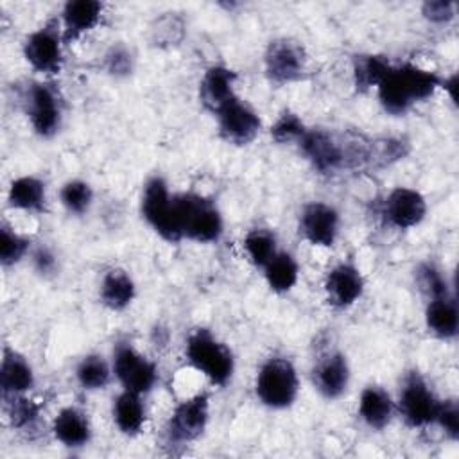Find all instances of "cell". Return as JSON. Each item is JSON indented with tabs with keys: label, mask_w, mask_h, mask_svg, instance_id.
I'll use <instances>...</instances> for the list:
<instances>
[{
	"label": "cell",
	"mask_w": 459,
	"mask_h": 459,
	"mask_svg": "<svg viewBox=\"0 0 459 459\" xmlns=\"http://www.w3.org/2000/svg\"><path fill=\"white\" fill-rule=\"evenodd\" d=\"M18 97L32 133L41 140H52L65 122V99L59 88L50 79H30Z\"/></svg>",
	"instance_id": "6"
},
{
	"label": "cell",
	"mask_w": 459,
	"mask_h": 459,
	"mask_svg": "<svg viewBox=\"0 0 459 459\" xmlns=\"http://www.w3.org/2000/svg\"><path fill=\"white\" fill-rule=\"evenodd\" d=\"M74 378L77 385L86 393L104 391L115 380L111 357L108 359L104 353L90 351L82 355L74 369Z\"/></svg>",
	"instance_id": "28"
},
{
	"label": "cell",
	"mask_w": 459,
	"mask_h": 459,
	"mask_svg": "<svg viewBox=\"0 0 459 459\" xmlns=\"http://www.w3.org/2000/svg\"><path fill=\"white\" fill-rule=\"evenodd\" d=\"M357 416L369 430H385L396 418L394 396L380 384L364 385L357 400Z\"/></svg>",
	"instance_id": "22"
},
{
	"label": "cell",
	"mask_w": 459,
	"mask_h": 459,
	"mask_svg": "<svg viewBox=\"0 0 459 459\" xmlns=\"http://www.w3.org/2000/svg\"><path fill=\"white\" fill-rule=\"evenodd\" d=\"M111 420L118 434L126 437L140 436L147 423L145 396L120 389L111 402Z\"/></svg>",
	"instance_id": "26"
},
{
	"label": "cell",
	"mask_w": 459,
	"mask_h": 459,
	"mask_svg": "<svg viewBox=\"0 0 459 459\" xmlns=\"http://www.w3.org/2000/svg\"><path fill=\"white\" fill-rule=\"evenodd\" d=\"M237 84L238 74L231 66L224 63H213L204 68L199 79L197 99L208 113L215 115L222 106L238 95Z\"/></svg>",
	"instance_id": "18"
},
{
	"label": "cell",
	"mask_w": 459,
	"mask_h": 459,
	"mask_svg": "<svg viewBox=\"0 0 459 459\" xmlns=\"http://www.w3.org/2000/svg\"><path fill=\"white\" fill-rule=\"evenodd\" d=\"M48 203L47 181L36 174H22L11 179L5 192V204L25 213H45Z\"/></svg>",
	"instance_id": "24"
},
{
	"label": "cell",
	"mask_w": 459,
	"mask_h": 459,
	"mask_svg": "<svg viewBox=\"0 0 459 459\" xmlns=\"http://www.w3.org/2000/svg\"><path fill=\"white\" fill-rule=\"evenodd\" d=\"M427 212V197L420 190L405 185L393 186L389 192H385L378 208L382 222L398 231H407L420 226L425 221Z\"/></svg>",
	"instance_id": "16"
},
{
	"label": "cell",
	"mask_w": 459,
	"mask_h": 459,
	"mask_svg": "<svg viewBox=\"0 0 459 459\" xmlns=\"http://www.w3.org/2000/svg\"><path fill=\"white\" fill-rule=\"evenodd\" d=\"M416 285H418L423 299L455 290L454 283L448 280L446 273L432 260H425L416 267Z\"/></svg>",
	"instance_id": "36"
},
{
	"label": "cell",
	"mask_w": 459,
	"mask_h": 459,
	"mask_svg": "<svg viewBox=\"0 0 459 459\" xmlns=\"http://www.w3.org/2000/svg\"><path fill=\"white\" fill-rule=\"evenodd\" d=\"M409 152V142L403 138L384 136L366 142V163L385 167L400 161Z\"/></svg>",
	"instance_id": "34"
},
{
	"label": "cell",
	"mask_w": 459,
	"mask_h": 459,
	"mask_svg": "<svg viewBox=\"0 0 459 459\" xmlns=\"http://www.w3.org/2000/svg\"><path fill=\"white\" fill-rule=\"evenodd\" d=\"M27 260L34 274L41 280H54L61 273V258L57 251L47 242H36Z\"/></svg>",
	"instance_id": "38"
},
{
	"label": "cell",
	"mask_w": 459,
	"mask_h": 459,
	"mask_svg": "<svg viewBox=\"0 0 459 459\" xmlns=\"http://www.w3.org/2000/svg\"><path fill=\"white\" fill-rule=\"evenodd\" d=\"M280 249L276 231L265 226L251 228L242 238L244 256L255 269H262Z\"/></svg>",
	"instance_id": "31"
},
{
	"label": "cell",
	"mask_w": 459,
	"mask_h": 459,
	"mask_svg": "<svg viewBox=\"0 0 459 459\" xmlns=\"http://www.w3.org/2000/svg\"><path fill=\"white\" fill-rule=\"evenodd\" d=\"M393 61L385 54L359 52L351 56V84L357 93L375 91L391 70Z\"/></svg>",
	"instance_id": "27"
},
{
	"label": "cell",
	"mask_w": 459,
	"mask_h": 459,
	"mask_svg": "<svg viewBox=\"0 0 459 459\" xmlns=\"http://www.w3.org/2000/svg\"><path fill=\"white\" fill-rule=\"evenodd\" d=\"M298 235L312 247H333L341 235L339 210L323 199L307 201L298 213Z\"/></svg>",
	"instance_id": "14"
},
{
	"label": "cell",
	"mask_w": 459,
	"mask_h": 459,
	"mask_svg": "<svg viewBox=\"0 0 459 459\" xmlns=\"http://www.w3.org/2000/svg\"><path fill=\"white\" fill-rule=\"evenodd\" d=\"M2 412L7 425L18 432H30L41 421V405L29 394L2 396Z\"/></svg>",
	"instance_id": "30"
},
{
	"label": "cell",
	"mask_w": 459,
	"mask_h": 459,
	"mask_svg": "<svg viewBox=\"0 0 459 459\" xmlns=\"http://www.w3.org/2000/svg\"><path fill=\"white\" fill-rule=\"evenodd\" d=\"M174 13H165V16L156 18L154 25L151 27L152 41L156 45H174L183 38V22L178 16H172Z\"/></svg>",
	"instance_id": "40"
},
{
	"label": "cell",
	"mask_w": 459,
	"mask_h": 459,
	"mask_svg": "<svg viewBox=\"0 0 459 459\" xmlns=\"http://www.w3.org/2000/svg\"><path fill=\"white\" fill-rule=\"evenodd\" d=\"M394 402L396 416L403 425L412 430H420L432 427L441 398L429 378L418 368H411L400 380Z\"/></svg>",
	"instance_id": "8"
},
{
	"label": "cell",
	"mask_w": 459,
	"mask_h": 459,
	"mask_svg": "<svg viewBox=\"0 0 459 459\" xmlns=\"http://www.w3.org/2000/svg\"><path fill=\"white\" fill-rule=\"evenodd\" d=\"M185 360L213 387H226L235 375L231 348L210 328L197 326L188 332L183 346Z\"/></svg>",
	"instance_id": "2"
},
{
	"label": "cell",
	"mask_w": 459,
	"mask_h": 459,
	"mask_svg": "<svg viewBox=\"0 0 459 459\" xmlns=\"http://www.w3.org/2000/svg\"><path fill=\"white\" fill-rule=\"evenodd\" d=\"M346 145L326 129L308 127L296 143L299 154L321 176H332L350 167L353 161L366 163V142Z\"/></svg>",
	"instance_id": "5"
},
{
	"label": "cell",
	"mask_w": 459,
	"mask_h": 459,
	"mask_svg": "<svg viewBox=\"0 0 459 459\" xmlns=\"http://www.w3.org/2000/svg\"><path fill=\"white\" fill-rule=\"evenodd\" d=\"M34 238L27 233L18 231L7 221L0 224V265L4 269L14 267L25 258H29L30 249L34 246Z\"/></svg>",
	"instance_id": "32"
},
{
	"label": "cell",
	"mask_w": 459,
	"mask_h": 459,
	"mask_svg": "<svg viewBox=\"0 0 459 459\" xmlns=\"http://www.w3.org/2000/svg\"><path fill=\"white\" fill-rule=\"evenodd\" d=\"M260 271L269 290L280 296L290 292L298 285L301 274L299 262L289 249H280Z\"/></svg>",
	"instance_id": "29"
},
{
	"label": "cell",
	"mask_w": 459,
	"mask_h": 459,
	"mask_svg": "<svg viewBox=\"0 0 459 459\" xmlns=\"http://www.w3.org/2000/svg\"><path fill=\"white\" fill-rule=\"evenodd\" d=\"M310 57L303 41L292 36H278L267 41L262 54L265 79L273 86H289L305 81Z\"/></svg>",
	"instance_id": "10"
},
{
	"label": "cell",
	"mask_w": 459,
	"mask_h": 459,
	"mask_svg": "<svg viewBox=\"0 0 459 459\" xmlns=\"http://www.w3.org/2000/svg\"><path fill=\"white\" fill-rule=\"evenodd\" d=\"M36 387V371L27 355L5 344L0 360V391L2 396L29 394Z\"/></svg>",
	"instance_id": "23"
},
{
	"label": "cell",
	"mask_w": 459,
	"mask_h": 459,
	"mask_svg": "<svg viewBox=\"0 0 459 459\" xmlns=\"http://www.w3.org/2000/svg\"><path fill=\"white\" fill-rule=\"evenodd\" d=\"M301 380L290 357L273 353L262 360L253 380L256 402L269 411L290 409L299 394Z\"/></svg>",
	"instance_id": "4"
},
{
	"label": "cell",
	"mask_w": 459,
	"mask_h": 459,
	"mask_svg": "<svg viewBox=\"0 0 459 459\" xmlns=\"http://www.w3.org/2000/svg\"><path fill=\"white\" fill-rule=\"evenodd\" d=\"M443 75L412 61L393 63L384 81L377 86L375 95L391 117H405L418 104L430 100L441 90Z\"/></svg>",
	"instance_id": "1"
},
{
	"label": "cell",
	"mask_w": 459,
	"mask_h": 459,
	"mask_svg": "<svg viewBox=\"0 0 459 459\" xmlns=\"http://www.w3.org/2000/svg\"><path fill=\"white\" fill-rule=\"evenodd\" d=\"M65 48L66 45L59 18L50 16L25 34L22 41V57L34 74L43 79H52L63 72Z\"/></svg>",
	"instance_id": "7"
},
{
	"label": "cell",
	"mask_w": 459,
	"mask_h": 459,
	"mask_svg": "<svg viewBox=\"0 0 459 459\" xmlns=\"http://www.w3.org/2000/svg\"><path fill=\"white\" fill-rule=\"evenodd\" d=\"M308 129V126L303 122V118L289 109L283 108L278 117L274 118V122L269 127V136L273 142L280 143V145H294L299 142V138L305 134V131Z\"/></svg>",
	"instance_id": "35"
},
{
	"label": "cell",
	"mask_w": 459,
	"mask_h": 459,
	"mask_svg": "<svg viewBox=\"0 0 459 459\" xmlns=\"http://www.w3.org/2000/svg\"><path fill=\"white\" fill-rule=\"evenodd\" d=\"M136 294V281L127 269L113 265L102 273L99 281V301L104 308L124 312L134 303Z\"/></svg>",
	"instance_id": "25"
},
{
	"label": "cell",
	"mask_w": 459,
	"mask_h": 459,
	"mask_svg": "<svg viewBox=\"0 0 459 459\" xmlns=\"http://www.w3.org/2000/svg\"><path fill=\"white\" fill-rule=\"evenodd\" d=\"M310 382L323 400L333 402L342 398L351 382V366L346 353L339 348L321 351L310 368Z\"/></svg>",
	"instance_id": "17"
},
{
	"label": "cell",
	"mask_w": 459,
	"mask_h": 459,
	"mask_svg": "<svg viewBox=\"0 0 459 459\" xmlns=\"http://www.w3.org/2000/svg\"><path fill=\"white\" fill-rule=\"evenodd\" d=\"M106 5L99 0H68L63 4L57 18L65 45L70 47L93 32L104 20Z\"/></svg>",
	"instance_id": "19"
},
{
	"label": "cell",
	"mask_w": 459,
	"mask_h": 459,
	"mask_svg": "<svg viewBox=\"0 0 459 459\" xmlns=\"http://www.w3.org/2000/svg\"><path fill=\"white\" fill-rule=\"evenodd\" d=\"M140 215L167 244L183 242L176 217L174 192L165 176L156 172L145 179L140 194Z\"/></svg>",
	"instance_id": "9"
},
{
	"label": "cell",
	"mask_w": 459,
	"mask_h": 459,
	"mask_svg": "<svg viewBox=\"0 0 459 459\" xmlns=\"http://www.w3.org/2000/svg\"><path fill=\"white\" fill-rule=\"evenodd\" d=\"M441 90L448 95V99L455 104V97H457V74L452 72L450 75H443L441 81Z\"/></svg>",
	"instance_id": "42"
},
{
	"label": "cell",
	"mask_w": 459,
	"mask_h": 459,
	"mask_svg": "<svg viewBox=\"0 0 459 459\" xmlns=\"http://www.w3.org/2000/svg\"><path fill=\"white\" fill-rule=\"evenodd\" d=\"M432 427H437L452 443L459 439V403L455 398H441Z\"/></svg>",
	"instance_id": "39"
},
{
	"label": "cell",
	"mask_w": 459,
	"mask_h": 459,
	"mask_svg": "<svg viewBox=\"0 0 459 459\" xmlns=\"http://www.w3.org/2000/svg\"><path fill=\"white\" fill-rule=\"evenodd\" d=\"M174 204L183 240L208 246L222 238L224 215L215 199L195 190H186L174 192Z\"/></svg>",
	"instance_id": "3"
},
{
	"label": "cell",
	"mask_w": 459,
	"mask_h": 459,
	"mask_svg": "<svg viewBox=\"0 0 459 459\" xmlns=\"http://www.w3.org/2000/svg\"><path fill=\"white\" fill-rule=\"evenodd\" d=\"M366 292V276L355 258H341L323 278V294L333 310H348L357 305Z\"/></svg>",
	"instance_id": "15"
},
{
	"label": "cell",
	"mask_w": 459,
	"mask_h": 459,
	"mask_svg": "<svg viewBox=\"0 0 459 459\" xmlns=\"http://www.w3.org/2000/svg\"><path fill=\"white\" fill-rule=\"evenodd\" d=\"M52 437L65 448H84L93 439V425L88 412L79 405H63L50 420Z\"/></svg>",
	"instance_id": "20"
},
{
	"label": "cell",
	"mask_w": 459,
	"mask_h": 459,
	"mask_svg": "<svg viewBox=\"0 0 459 459\" xmlns=\"http://www.w3.org/2000/svg\"><path fill=\"white\" fill-rule=\"evenodd\" d=\"M423 323L437 341H454L459 333V305L455 290L425 299Z\"/></svg>",
	"instance_id": "21"
},
{
	"label": "cell",
	"mask_w": 459,
	"mask_h": 459,
	"mask_svg": "<svg viewBox=\"0 0 459 459\" xmlns=\"http://www.w3.org/2000/svg\"><path fill=\"white\" fill-rule=\"evenodd\" d=\"M113 375L120 389L147 396L160 382L158 364L142 353L131 341H117L111 351Z\"/></svg>",
	"instance_id": "12"
},
{
	"label": "cell",
	"mask_w": 459,
	"mask_h": 459,
	"mask_svg": "<svg viewBox=\"0 0 459 459\" xmlns=\"http://www.w3.org/2000/svg\"><path fill=\"white\" fill-rule=\"evenodd\" d=\"M134 63L136 59L133 50L122 41L109 45L102 56V70L113 79L129 77L134 72Z\"/></svg>",
	"instance_id": "37"
},
{
	"label": "cell",
	"mask_w": 459,
	"mask_h": 459,
	"mask_svg": "<svg viewBox=\"0 0 459 459\" xmlns=\"http://www.w3.org/2000/svg\"><path fill=\"white\" fill-rule=\"evenodd\" d=\"M212 396L208 391H197L181 398L170 411L163 436L169 445H190L203 437L210 425Z\"/></svg>",
	"instance_id": "11"
},
{
	"label": "cell",
	"mask_w": 459,
	"mask_h": 459,
	"mask_svg": "<svg viewBox=\"0 0 459 459\" xmlns=\"http://www.w3.org/2000/svg\"><path fill=\"white\" fill-rule=\"evenodd\" d=\"M95 203V190L82 178H70L59 188V204L72 217L86 215Z\"/></svg>",
	"instance_id": "33"
},
{
	"label": "cell",
	"mask_w": 459,
	"mask_h": 459,
	"mask_svg": "<svg viewBox=\"0 0 459 459\" xmlns=\"http://www.w3.org/2000/svg\"><path fill=\"white\" fill-rule=\"evenodd\" d=\"M213 117L219 138L235 147L253 143L264 129V120L256 108L240 95L231 99Z\"/></svg>",
	"instance_id": "13"
},
{
	"label": "cell",
	"mask_w": 459,
	"mask_h": 459,
	"mask_svg": "<svg viewBox=\"0 0 459 459\" xmlns=\"http://www.w3.org/2000/svg\"><path fill=\"white\" fill-rule=\"evenodd\" d=\"M457 14V4L450 0H429L421 4V16L434 25H446Z\"/></svg>",
	"instance_id": "41"
}]
</instances>
